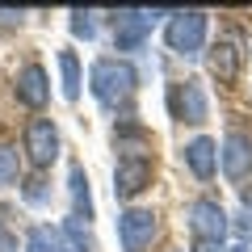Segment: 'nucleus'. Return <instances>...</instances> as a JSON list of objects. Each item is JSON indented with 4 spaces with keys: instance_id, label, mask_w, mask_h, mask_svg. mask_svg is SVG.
<instances>
[{
    "instance_id": "nucleus-21",
    "label": "nucleus",
    "mask_w": 252,
    "mask_h": 252,
    "mask_svg": "<svg viewBox=\"0 0 252 252\" xmlns=\"http://www.w3.org/2000/svg\"><path fill=\"white\" fill-rule=\"evenodd\" d=\"M21 17H26V13H13V9H0V26H21Z\"/></svg>"
},
{
    "instance_id": "nucleus-19",
    "label": "nucleus",
    "mask_w": 252,
    "mask_h": 252,
    "mask_svg": "<svg viewBox=\"0 0 252 252\" xmlns=\"http://www.w3.org/2000/svg\"><path fill=\"white\" fill-rule=\"evenodd\" d=\"M235 227H240V235H244V240L252 235V189L244 193V202H240V219H235Z\"/></svg>"
},
{
    "instance_id": "nucleus-17",
    "label": "nucleus",
    "mask_w": 252,
    "mask_h": 252,
    "mask_svg": "<svg viewBox=\"0 0 252 252\" xmlns=\"http://www.w3.org/2000/svg\"><path fill=\"white\" fill-rule=\"evenodd\" d=\"M17 177H21V156H17V147H0V189L17 185Z\"/></svg>"
},
{
    "instance_id": "nucleus-5",
    "label": "nucleus",
    "mask_w": 252,
    "mask_h": 252,
    "mask_svg": "<svg viewBox=\"0 0 252 252\" xmlns=\"http://www.w3.org/2000/svg\"><path fill=\"white\" fill-rule=\"evenodd\" d=\"M227 210L219 206L215 198H198L189 206V231H193V244H223L227 240Z\"/></svg>"
},
{
    "instance_id": "nucleus-16",
    "label": "nucleus",
    "mask_w": 252,
    "mask_h": 252,
    "mask_svg": "<svg viewBox=\"0 0 252 252\" xmlns=\"http://www.w3.org/2000/svg\"><path fill=\"white\" fill-rule=\"evenodd\" d=\"M26 252H67V244H63L59 227H46V223H38L34 231H30V240H26Z\"/></svg>"
},
{
    "instance_id": "nucleus-7",
    "label": "nucleus",
    "mask_w": 252,
    "mask_h": 252,
    "mask_svg": "<svg viewBox=\"0 0 252 252\" xmlns=\"http://www.w3.org/2000/svg\"><path fill=\"white\" fill-rule=\"evenodd\" d=\"M168 109H172V118L177 122H206V114H210V101H206V89H202L198 80H177L168 89Z\"/></svg>"
},
{
    "instance_id": "nucleus-10",
    "label": "nucleus",
    "mask_w": 252,
    "mask_h": 252,
    "mask_svg": "<svg viewBox=\"0 0 252 252\" xmlns=\"http://www.w3.org/2000/svg\"><path fill=\"white\" fill-rule=\"evenodd\" d=\"M206 63H210V76H215V80L231 84L235 76H240V67H244V46H240V38H235V34H219L215 46H210V55H206Z\"/></svg>"
},
{
    "instance_id": "nucleus-11",
    "label": "nucleus",
    "mask_w": 252,
    "mask_h": 252,
    "mask_svg": "<svg viewBox=\"0 0 252 252\" xmlns=\"http://www.w3.org/2000/svg\"><path fill=\"white\" fill-rule=\"evenodd\" d=\"M17 101L30 109H42L51 101V76H46L42 63H26L17 72Z\"/></svg>"
},
{
    "instance_id": "nucleus-20",
    "label": "nucleus",
    "mask_w": 252,
    "mask_h": 252,
    "mask_svg": "<svg viewBox=\"0 0 252 252\" xmlns=\"http://www.w3.org/2000/svg\"><path fill=\"white\" fill-rule=\"evenodd\" d=\"M0 252H17V235L9 231V223L0 219Z\"/></svg>"
},
{
    "instance_id": "nucleus-12",
    "label": "nucleus",
    "mask_w": 252,
    "mask_h": 252,
    "mask_svg": "<svg viewBox=\"0 0 252 252\" xmlns=\"http://www.w3.org/2000/svg\"><path fill=\"white\" fill-rule=\"evenodd\" d=\"M185 164H189V172H193L198 181H210L219 172V143L206 139V135H198L193 143L185 147Z\"/></svg>"
},
{
    "instance_id": "nucleus-8",
    "label": "nucleus",
    "mask_w": 252,
    "mask_h": 252,
    "mask_svg": "<svg viewBox=\"0 0 252 252\" xmlns=\"http://www.w3.org/2000/svg\"><path fill=\"white\" fill-rule=\"evenodd\" d=\"M26 156L34 168H51L59 160V126L51 118H34L26 126Z\"/></svg>"
},
{
    "instance_id": "nucleus-1",
    "label": "nucleus",
    "mask_w": 252,
    "mask_h": 252,
    "mask_svg": "<svg viewBox=\"0 0 252 252\" xmlns=\"http://www.w3.org/2000/svg\"><path fill=\"white\" fill-rule=\"evenodd\" d=\"M135 84H139V72L130 67V59H114L109 55V59H97L93 72H89V89L105 109L126 105V101L135 97Z\"/></svg>"
},
{
    "instance_id": "nucleus-18",
    "label": "nucleus",
    "mask_w": 252,
    "mask_h": 252,
    "mask_svg": "<svg viewBox=\"0 0 252 252\" xmlns=\"http://www.w3.org/2000/svg\"><path fill=\"white\" fill-rule=\"evenodd\" d=\"M72 34L89 42V38L97 34V13L93 9H72Z\"/></svg>"
},
{
    "instance_id": "nucleus-3",
    "label": "nucleus",
    "mask_w": 252,
    "mask_h": 252,
    "mask_svg": "<svg viewBox=\"0 0 252 252\" xmlns=\"http://www.w3.org/2000/svg\"><path fill=\"white\" fill-rule=\"evenodd\" d=\"M152 185V152H122L114 168V198L130 202Z\"/></svg>"
},
{
    "instance_id": "nucleus-14",
    "label": "nucleus",
    "mask_w": 252,
    "mask_h": 252,
    "mask_svg": "<svg viewBox=\"0 0 252 252\" xmlns=\"http://www.w3.org/2000/svg\"><path fill=\"white\" fill-rule=\"evenodd\" d=\"M59 235H63V244H67V252H97V244H93V235H89V223L76 219V215L63 219Z\"/></svg>"
},
{
    "instance_id": "nucleus-4",
    "label": "nucleus",
    "mask_w": 252,
    "mask_h": 252,
    "mask_svg": "<svg viewBox=\"0 0 252 252\" xmlns=\"http://www.w3.org/2000/svg\"><path fill=\"white\" fill-rule=\"evenodd\" d=\"M160 17H168V13L164 9H122V13H114V46L118 51H139Z\"/></svg>"
},
{
    "instance_id": "nucleus-15",
    "label": "nucleus",
    "mask_w": 252,
    "mask_h": 252,
    "mask_svg": "<svg viewBox=\"0 0 252 252\" xmlns=\"http://www.w3.org/2000/svg\"><path fill=\"white\" fill-rule=\"evenodd\" d=\"M59 76H63V97L76 101L80 97V59H76V51H59Z\"/></svg>"
},
{
    "instance_id": "nucleus-22",
    "label": "nucleus",
    "mask_w": 252,
    "mask_h": 252,
    "mask_svg": "<svg viewBox=\"0 0 252 252\" xmlns=\"http://www.w3.org/2000/svg\"><path fill=\"white\" fill-rule=\"evenodd\" d=\"M193 252H227L223 244H193Z\"/></svg>"
},
{
    "instance_id": "nucleus-13",
    "label": "nucleus",
    "mask_w": 252,
    "mask_h": 252,
    "mask_svg": "<svg viewBox=\"0 0 252 252\" xmlns=\"http://www.w3.org/2000/svg\"><path fill=\"white\" fill-rule=\"evenodd\" d=\"M67 193H72V215L93 223V189H89V172L80 164H72V172H67Z\"/></svg>"
},
{
    "instance_id": "nucleus-2",
    "label": "nucleus",
    "mask_w": 252,
    "mask_h": 252,
    "mask_svg": "<svg viewBox=\"0 0 252 252\" xmlns=\"http://www.w3.org/2000/svg\"><path fill=\"white\" fill-rule=\"evenodd\" d=\"M206 30H210V17L198 9L189 13H168V26H164V42H168L172 55L181 59H198L206 51Z\"/></svg>"
},
{
    "instance_id": "nucleus-23",
    "label": "nucleus",
    "mask_w": 252,
    "mask_h": 252,
    "mask_svg": "<svg viewBox=\"0 0 252 252\" xmlns=\"http://www.w3.org/2000/svg\"><path fill=\"white\" fill-rule=\"evenodd\" d=\"M227 252H248V248H227Z\"/></svg>"
},
{
    "instance_id": "nucleus-6",
    "label": "nucleus",
    "mask_w": 252,
    "mask_h": 252,
    "mask_svg": "<svg viewBox=\"0 0 252 252\" xmlns=\"http://www.w3.org/2000/svg\"><path fill=\"white\" fill-rule=\"evenodd\" d=\"M156 231H160V219H156V210L130 206L122 219H118V240H122L126 252H143V248H152Z\"/></svg>"
},
{
    "instance_id": "nucleus-9",
    "label": "nucleus",
    "mask_w": 252,
    "mask_h": 252,
    "mask_svg": "<svg viewBox=\"0 0 252 252\" xmlns=\"http://www.w3.org/2000/svg\"><path fill=\"white\" fill-rule=\"evenodd\" d=\"M219 164H223V177L227 181H244L252 172V135L231 130V135L219 143Z\"/></svg>"
}]
</instances>
